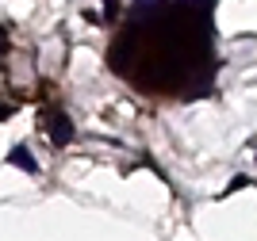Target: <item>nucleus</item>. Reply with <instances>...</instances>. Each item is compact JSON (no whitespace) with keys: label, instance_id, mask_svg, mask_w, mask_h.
<instances>
[{"label":"nucleus","instance_id":"obj_1","mask_svg":"<svg viewBox=\"0 0 257 241\" xmlns=\"http://www.w3.org/2000/svg\"><path fill=\"white\" fill-rule=\"evenodd\" d=\"M215 0H135L107 65L150 96L196 100L215 84Z\"/></svg>","mask_w":257,"mask_h":241},{"label":"nucleus","instance_id":"obj_2","mask_svg":"<svg viewBox=\"0 0 257 241\" xmlns=\"http://www.w3.org/2000/svg\"><path fill=\"white\" fill-rule=\"evenodd\" d=\"M39 119H43V123H39V126H43V134H50V142H54V146H58V149L73 142L77 126L69 123V115H65L62 107H46V111H43V115H39Z\"/></svg>","mask_w":257,"mask_h":241},{"label":"nucleus","instance_id":"obj_3","mask_svg":"<svg viewBox=\"0 0 257 241\" xmlns=\"http://www.w3.org/2000/svg\"><path fill=\"white\" fill-rule=\"evenodd\" d=\"M8 165L12 168H23V172H31V176L39 172V161L31 157V149H27V146H16V149H12V153H8Z\"/></svg>","mask_w":257,"mask_h":241},{"label":"nucleus","instance_id":"obj_4","mask_svg":"<svg viewBox=\"0 0 257 241\" xmlns=\"http://www.w3.org/2000/svg\"><path fill=\"white\" fill-rule=\"evenodd\" d=\"M100 4H104V12H107V20H111V16H115V12H119V0H100Z\"/></svg>","mask_w":257,"mask_h":241},{"label":"nucleus","instance_id":"obj_5","mask_svg":"<svg viewBox=\"0 0 257 241\" xmlns=\"http://www.w3.org/2000/svg\"><path fill=\"white\" fill-rule=\"evenodd\" d=\"M246 184H249V176H234V180H230V188H226V191H238V188H246Z\"/></svg>","mask_w":257,"mask_h":241},{"label":"nucleus","instance_id":"obj_6","mask_svg":"<svg viewBox=\"0 0 257 241\" xmlns=\"http://www.w3.org/2000/svg\"><path fill=\"white\" fill-rule=\"evenodd\" d=\"M4 50H8V31L0 27V58H4Z\"/></svg>","mask_w":257,"mask_h":241}]
</instances>
